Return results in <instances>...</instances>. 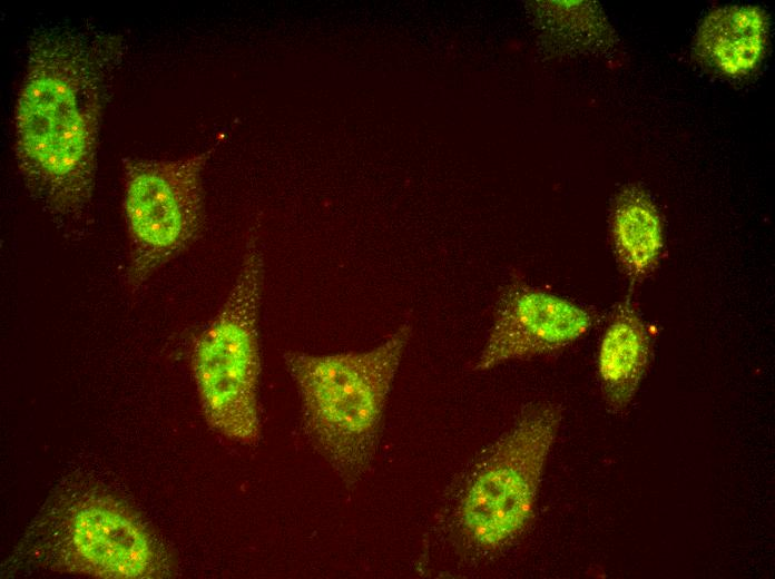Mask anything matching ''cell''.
<instances>
[{
  "label": "cell",
  "mask_w": 775,
  "mask_h": 579,
  "mask_svg": "<svg viewBox=\"0 0 775 579\" xmlns=\"http://www.w3.org/2000/svg\"><path fill=\"white\" fill-rule=\"evenodd\" d=\"M126 38L96 24L49 22L28 42L14 107V155L30 196L68 236L90 214L104 114Z\"/></svg>",
  "instance_id": "6da1fadb"
},
{
  "label": "cell",
  "mask_w": 775,
  "mask_h": 579,
  "mask_svg": "<svg viewBox=\"0 0 775 579\" xmlns=\"http://www.w3.org/2000/svg\"><path fill=\"white\" fill-rule=\"evenodd\" d=\"M562 419L551 402L527 405L448 485L431 536L475 566L513 544L530 524L545 464Z\"/></svg>",
  "instance_id": "7a4b0ae2"
},
{
  "label": "cell",
  "mask_w": 775,
  "mask_h": 579,
  "mask_svg": "<svg viewBox=\"0 0 775 579\" xmlns=\"http://www.w3.org/2000/svg\"><path fill=\"white\" fill-rule=\"evenodd\" d=\"M411 333L406 320L367 351L283 354L298 392L304 434L347 487L372 468L386 401Z\"/></svg>",
  "instance_id": "3957f363"
},
{
  "label": "cell",
  "mask_w": 775,
  "mask_h": 579,
  "mask_svg": "<svg viewBox=\"0 0 775 579\" xmlns=\"http://www.w3.org/2000/svg\"><path fill=\"white\" fill-rule=\"evenodd\" d=\"M22 559L40 568L109 579L163 577V546L124 503L89 485L55 494L22 539Z\"/></svg>",
  "instance_id": "277c9868"
},
{
  "label": "cell",
  "mask_w": 775,
  "mask_h": 579,
  "mask_svg": "<svg viewBox=\"0 0 775 579\" xmlns=\"http://www.w3.org/2000/svg\"><path fill=\"white\" fill-rule=\"evenodd\" d=\"M264 257L256 233L229 293L196 337L190 367L202 411L212 429L227 439L254 443L261 432L258 314Z\"/></svg>",
  "instance_id": "5b68a950"
},
{
  "label": "cell",
  "mask_w": 775,
  "mask_h": 579,
  "mask_svg": "<svg viewBox=\"0 0 775 579\" xmlns=\"http://www.w3.org/2000/svg\"><path fill=\"white\" fill-rule=\"evenodd\" d=\"M215 147L171 159H122L127 282L133 290L198 237L205 215L202 177Z\"/></svg>",
  "instance_id": "8992f818"
},
{
  "label": "cell",
  "mask_w": 775,
  "mask_h": 579,
  "mask_svg": "<svg viewBox=\"0 0 775 579\" xmlns=\"http://www.w3.org/2000/svg\"><path fill=\"white\" fill-rule=\"evenodd\" d=\"M596 318L592 310L512 274L498 295L492 326L472 371L557 352L590 331Z\"/></svg>",
  "instance_id": "52a82bcc"
},
{
  "label": "cell",
  "mask_w": 775,
  "mask_h": 579,
  "mask_svg": "<svg viewBox=\"0 0 775 579\" xmlns=\"http://www.w3.org/2000/svg\"><path fill=\"white\" fill-rule=\"evenodd\" d=\"M653 338L631 295L612 308L604 331L597 372L604 399L614 413L630 405L649 367Z\"/></svg>",
  "instance_id": "ba28073f"
},
{
  "label": "cell",
  "mask_w": 775,
  "mask_h": 579,
  "mask_svg": "<svg viewBox=\"0 0 775 579\" xmlns=\"http://www.w3.org/2000/svg\"><path fill=\"white\" fill-rule=\"evenodd\" d=\"M767 39V19L756 7L730 6L712 11L696 37V51L729 76H744L759 63Z\"/></svg>",
  "instance_id": "9c48e42d"
},
{
  "label": "cell",
  "mask_w": 775,
  "mask_h": 579,
  "mask_svg": "<svg viewBox=\"0 0 775 579\" xmlns=\"http://www.w3.org/2000/svg\"><path fill=\"white\" fill-rule=\"evenodd\" d=\"M610 232L616 261L632 283H641L656 269L664 248L663 224L657 206L639 186L618 194Z\"/></svg>",
  "instance_id": "30bf717a"
}]
</instances>
